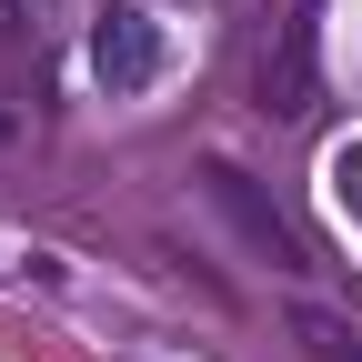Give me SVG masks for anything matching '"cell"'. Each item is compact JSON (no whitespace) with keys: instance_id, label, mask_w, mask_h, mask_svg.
I'll use <instances>...</instances> for the list:
<instances>
[{"instance_id":"obj_3","label":"cell","mask_w":362,"mask_h":362,"mask_svg":"<svg viewBox=\"0 0 362 362\" xmlns=\"http://www.w3.org/2000/svg\"><path fill=\"white\" fill-rule=\"evenodd\" d=\"M332 192H342V211L362 221V141H352V151H332Z\"/></svg>"},{"instance_id":"obj_1","label":"cell","mask_w":362,"mask_h":362,"mask_svg":"<svg viewBox=\"0 0 362 362\" xmlns=\"http://www.w3.org/2000/svg\"><path fill=\"white\" fill-rule=\"evenodd\" d=\"M90 71H101L111 101L151 90V81H161V30H151V11H101V21H90Z\"/></svg>"},{"instance_id":"obj_2","label":"cell","mask_w":362,"mask_h":362,"mask_svg":"<svg viewBox=\"0 0 362 362\" xmlns=\"http://www.w3.org/2000/svg\"><path fill=\"white\" fill-rule=\"evenodd\" d=\"M302 342L322 352V362H362V342H352V332L332 322V312H302Z\"/></svg>"}]
</instances>
